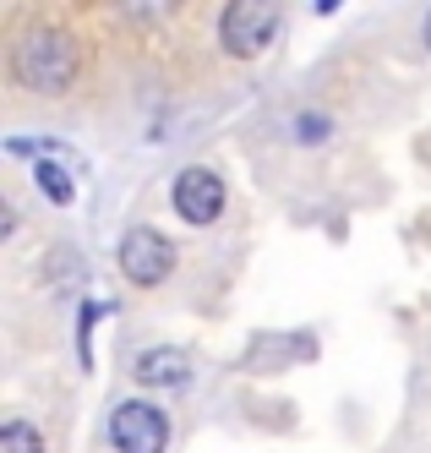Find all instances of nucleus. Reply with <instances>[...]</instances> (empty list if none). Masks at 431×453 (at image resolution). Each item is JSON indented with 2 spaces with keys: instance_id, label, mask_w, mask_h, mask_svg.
Masks as SVG:
<instances>
[{
  "instance_id": "9d476101",
  "label": "nucleus",
  "mask_w": 431,
  "mask_h": 453,
  "mask_svg": "<svg viewBox=\"0 0 431 453\" xmlns=\"http://www.w3.org/2000/svg\"><path fill=\"white\" fill-rule=\"evenodd\" d=\"M339 6V0H317V12H334Z\"/></svg>"
},
{
  "instance_id": "0eeeda50",
  "label": "nucleus",
  "mask_w": 431,
  "mask_h": 453,
  "mask_svg": "<svg viewBox=\"0 0 431 453\" xmlns=\"http://www.w3.org/2000/svg\"><path fill=\"white\" fill-rule=\"evenodd\" d=\"M33 180H39V191H44V197H50L55 208L72 203V175H65L60 165H39V170H33Z\"/></svg>"
},
{
  "instance_id": "7ed1b4c3",
  "label": "nucleus",
  "mask_w": 431,
  "mask_h": 453,
  "mask_svg": "<svg viewBox=\"0 0 431 453\" xmlns=\"http://www.w3.org/2000/svg\"><path fill=\"white\" fill-rule=\"evenodd\" d=\"M110 442L115 453H164L170 448V415L148 399H126L110 415Z\"/></svg>"
},
{
  "instance_id": "20e7f679",
  "label": "nucleus",
  "mask_w": 431,
  "mask_h": 453,
  "mask_svg": "<svg viewBox=\"0 0 431 453\" xmlns=\"http://www.w3.org/2000/svg\"><path fill=\"white\" fill-rule=\"evenodd\" d=\"M170 268H175V246L164 241L158 230L137 224V230H126V235H120V273H126L131 284L153 289V284L170 279Z\"/></svg>"
},
{
  "instance_id": "1a4fd4ad",
  "label": "nucleus",
  "mask_w": 431,
  "mask_h": 453,
  "mask_svg": "<svg viewBox=\"0 0 431 453\" xmlns=\"http://www.w3.org/2000/svg\"><path fill=\"white\" fill-rule=\"evenodd\" d=\"M295 137H301V142H322V137H327V115H301Z\"/></svg>"
},
{
  "instance_id": "f03ea898",
  "label": "nucleus",
  "mask_w": 431,
  "mask_h": 453,
  "mask_svg": "<svg viewBox=\"0 0 431 453\" xmlns=\"http://www.w3.org/2000/svg\"><path fill=\"white\" fill-rule=\"evenodd\" d=\"M279 39V0H229L219 12V44L235 60L268 55Z\"/></svg>"
},
{
  "instance_id": "423d86ee",
  "label": "nucleus",
  "mask_w": 431,
  "mask_h": 453,
  "mask_svg": "<svg viewBox=\"0 0 431 453\" xmlns=\"http://www.w3.org/2000/svg\"><path fill=\"white\" fill-rule=\"evenodd\" d=\"M137 382H148V388H186L191 382V355L186 349H148L142 361H137Z\"/></svg>"
},
{
  "instance_id": "39448f33",
  "label": "nucleus",
  "mask_w": 431,
  "mask_h": 453,
  "mask_svg": "<svg viewBox=\"0 0 431 453\" xmlns=\"http://www.w3.org/2000/svg\"><path fill=\"white\" fill-rule=\"evenodd\" d=\"M175 213L186 219V224H213L219 213H224V180L213 175V170H186L181 180H175Z\"/></svg>"
},
{
  "instance_id": "9b49d317",
  "label": "nucleus",
  "mask_w": 431,
  "mask_h": 453,
  "mask_svg": "<svg viewBox=\"0 0 431 453\" xmlns=\"http://www.w3.org/2000/svg\"><path fill=\"white\" fill-rule=\"evenodd\" d=\"M426 50H431V12H426Z\"/></svg>"
},
{
  "instance_id": "6e6552de",
  "label": "nucleus",
  "mask_w": 431,
  "mask_h": 453,
  "mask_svg": "<svg viewBox=\"0 0 431 453\" xmlns=\"http://www.w3.org/2000/svg\"><path fill=\"white\" fill-rule=\"evenodd\" d=\"M0 453H44V437L27 426V420H12L6 432H0Z\"/></svg>"
},
{
  "instance_id": "f257e3e1",
  "label": "nucleus",
  "mask_w": 431,
  "mask_h": 453,
  "mask_svg": "<svg viewBox=\"0 0 431 453\" xmlns=\"http://www.w3.org/2000/svg\"><path fill=\"white\" fill-rule=\"evenodd\" d=\"M77 44L72 34H60V27H27V34L17 39L12 50V77L27 88V93H44V99H55V93L72 88L77 77Z\"/></svg>"
}]
</instances>
